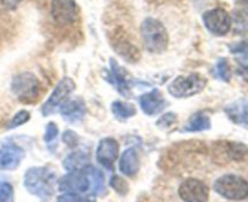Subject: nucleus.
I'll use <instances>...</instances> for the list:
<instances>
[{"instance_id":"obj_1","label":"nucleus","mask_w":248,"mask_h":202,"mask_svg":"<svg viewBox=\"0 0 248 202\" xmlns=\"http://www.w3.org/2000/svg\"><path fill=\"white\" fill-rule=\"evenodd\" d=\"M56 173L48 167H33L26 172L24 186L38 198H51L55 191Z\"/></svg>"},{"instance_id":"obj_2","label":"nucleus","mask_w":248,"mask_h":202,"mask_svg":"<svg viewBox=\"0 0 248 202\" xmlns=\"http://www.w3.org/2000/svg\"><path fill=\"white\" fill-rule=\"evenodd\" d=\"M140 35L143 46L149 52L161 53L169 46V33L159 19L145 18L140 26Z\"/></svg>"},{"instance_id":"obj_3","label":"nucleus","mask_w":248,"mask_h":202,"mask_svg":"<svg viewBox=\"0 0 248 202\" xmlns=\"http://www.w3.org/2000/svg\"><path fill=\"white\" fill-rule=\"evenodd\" d=\"M218 195L232 201H241L248 196V182L236 174H224L213 184Z\"/></svg>"},{"instance_id":"obj_4","label":"nucleus","mask_w":248,"mask_h":202,"mask_svg":"<svg viewBox=\"0 0 248 202\" xmlns=\"http://www.w3.org/2000/svg\"><path fill=\"white\" fill-rule=\"evenodd\" d=\"M207 85V80L198 73L179 75L169 85V92L174 98H188L200 93Z\"/></svg>"},{"instance_id":"obj_5","label":"nucleus","mask_w":248,"mask_h":202,"mask_svg":"<svg viewBox=\"0 0 248 202\" xmlns=\"http://www.w3.org/2000/svg\"><path fill=\"white\" fill-rule=\"evenodd\" d=\"M11 91L22 103H33L40 93V82L31 73H22L12 79Z\"/></svg>"},{"instance_id":"obj_6","label":"nucleus","mask_w":248,"mask_h":202,"mask_svg":"<svg viewBox=\"0 0 248 202\" xmlns=\"http://www.w3.org/2000/svg\"><path fill=\"white\" fill-rule=\"evenodd\" d=\"M74 89L75 82L70 78H64V79L61 80L52 91V93L50 94L47 101L44 103L43 108H41L43 115H51L56 110L61 109V107L68 101V97L74 91Z\"/></svg>"},{"instance_id":"obj_7","label":"nucleus","mask_w":248,"mask_h":202,"mask_svg":"<svg viewBox=\"0 0 248 202\" xmlns=\"http://www.w3.org/2000/svg\"><path fill=\"white\" fill-rule=\"evenodd\" d=\"M58 188L64 193H86L91 190V181L85 169L72 171L58 182Z\"/></svg>"},{"instance_id":"obj_8","label":"nucleus","mask_w":248,"mask_h":202,"mask_svg":"<svg viewBox=\"0 0 248 202\" xmlns=\"http://www.w3.org/2000/svg\"><path fill=\"white\" fill-rule=\"evenodd\" d=\"M79 15V9L74 0H52L51 16L58 26H69L74 23Z\"/></svg>"},{"instance_id":"obj_9","label":"nucleus","mask_w":248,"mask_h":202,"mask_svg":"<svg viewBox=\"0 0 248 202\" xmlns=\"http://www.w3.org/2000/svg\"><path fill=\"white\" fill-rule=\"evenodd\" d=\"M202 18L206 28L216 35H225L232 28V17L220 7L206 11Z\"/></svg>"},{"instance_id":"obj_10","label":"nucleus","mask_w":248,"mask_h":202,"mask_svg":"<svg viewBox=\"0 0 248 202\" xmlns=\"http://www.w3.org/2000/svg\"><path fill=\"white\" fill-rule=\"evenodd\" d=\"M178 194L184 202H207L210 190L200 179L188 178L181 184Z\"/></svg>"},{"instance_id":"obj_11","label":"nucleus","mask_w":248,"mask_h":202,"mask_svg":"<svg viewBox=\"0 0 248 202\" xmlns=\"http://www.w3.org/2000/svg\"><path fill=\"white\" fill-rule=\"evenodd\" d=\"M119 155V144L114 138H104L99 142L97 148L96 157L97 161L104 166L106 169L110 170L115 162Z\"/></svg>"},{"instance_id":"obj_12","label":"nucleus","mask_w":248,"mask_h":202,"mask_svg":"<svg viewBox=\"0 0 248 202\" xmlns=\"http://www.w3.org/2000/svg\"><path fill=\"white\" fill-rule=\"evenodd\" d=\"M24 152L19 147L14 144H5L0 147V170L11 171L18 167Z\"/></svg>"},{"instance_id":"obj_13","label":"nucleus","mask_w":248,"mask_h":202,"mask_svg":"<svg viewBox=\"0 0 248 202\" xmlns=\"http://www.w3.org/2000/svg\"><path fill=\"white\" fill-rule=\"evenodd\" d=\"M140 104L142 110L144 111L147 115H156L162 109L166 107L167 102L164 98L161 92L157 89H154L153 91L148 92V93L143 94L140 98Z\"/></svg>"},{"instance_id":"obj_14","label":"nucleus","mask_w":248,"mask_h":202,"mask_svg":"<svg viewBox=\"0 0 248 202\" xmlns=\"http://www.w3.org/2000/svg\"><path fill=\"white\" fill-rule=\"evenodd\" d=\"M110 79L111 84L116 87L119 92L123 96H128L130 94V79H128V73L124 68L118 64V62L110 60Z\"/></svg>"},{"instance_id":"obj_15","label":"nucleus","mask_w":248,"mask_h":202,"mask_svg":"<svg viewBox=\"0 0 248 202\" xmlns=\"http://www.w3.org/2000/svg\"><path fill=\"white\" fill-rule=\"evenodd\" d=\"M225 113L232 123L248 128V101L239 99L225 107Z\"/></svg>"},{"instance_id":"obj_16","label":"nucleus","mask_w":248,"mask_h":202,"mask_svg":"<svg viewBox=\"0 0 248 202\" xmlns=\"http://www.w3.org/2000/svg\"><path fill=\"white\" fill-rule=\"evenodd\" d=\"M120 171L127 177H133L140 171V156H138L137 150L133 148H128L124 152L123 156L120 159Z\"/></svg>"},{"instance_id":"obj_17","label":"nucleus","mask_w":248,"mask_h":202,"mask_svg":"<svg viewBox=\"0 0 248 202\" xmlns=\"http://www.w3.org/2000/svg\"><path fill=\"white\" fill-rule=\"evenodd\" d=\"M63 119L70 123H77L84 118L85 103L82 99L78 98L74 101H67L60 109Z\"/></svg>"},{"instance_id":"obj_18","label":"nucleus","mask_w":248,"mask_h":202,"mask_svg":"<svg viewBox=\"0 0 248 202\" xmlns=\"http://www.w3.org/2000/svg\"><path fill=\"white\" fill-rule=\"evenodd\" d=\"M89 165V157L86 154L81 152H75L68 155L67 159L63 161V166L67 171H77V170L84 169L85 166Z\"/></svg>"},{"instance_id":"obj_19","label":"nucleus","mask_w":248,"mask_h":202,"mask_svg":"<svg viewBox=\"0 0 248 202\" xmlns=\"http://www.w3.org/2000/svg\"><path fill=\"white\" fill-rule=\"evenodd\" d=\"M85 171L87 172V174L90 176V181H91V193L93 195H98L103 191L104 189V177L103 173L99 171L98 169H96L94 166H87L84 167Z\"/></svg>"},{"instance_id":"obj_20","label":"nucleus","mask_w":248,"mask_h":202,"mask_svg":"<svg viewBox=\"0 0 248 202\" xmlns=\"http://www.w3.org/2000/svg\"><path fill=\"white\" fill-rule=\"evenodd\" d=\"M211 128V120L207 115L203 113H196L190 118L188 124L186 125V131L189 132H200Z\"/></svg>"},{"instance_id":"obj_21","label":"nucleus","mask_w":248,"mask_h":202,"mask_svg":"<svg viewBox=\"0 0 248 202\" xmlns=\"http://www.w3.org/2000/svg\"><path fill=\"white\" fill-rule=\"evenodd\" d=\"M232 26L234 27L235 34H246L248 31V12L245 10H236L232 14Z\"/></svg>"},{"instance_id":"obj_22","label":"nucleus","mask_w":248,"mask_h":202,"mask_svg":"<svg viewBox=\"0 0 248 202\" xmlns=\"http://www.w3.org/2000/svg\"><path fill=\"white\" fill-rule=\"evenodd\" d=\"M111 111H113L114 116L119 120H126L130 119L136 114V108L133 104L125 103V102H114L111 104Z\"/></svg>"},{"instance_id":"obj_23","label":"nucleus","mask_w":248,"mask_h":202,"mask_svg":"<svg viewBox=\"0 0 248 202\" xmlns=\"http://www.w3.org/2000/svg\"><path fill=\"white\" fill-rule=\"evenodd\" d=\"M216 75L223 81H229L232 78V70H230V64L225 58H220L216 65Z\"/></svg>"},{"instance_id":"obj_24","label":"nucleus","mask_w":248,"mask_h":202,"mask_svg":"<svg viewBox=\"0 0 248 202\" xmlns=\"http://www.w3.org/2000/svg\"><path fill=\"white\" fill-rule=\"evenodd\" d=\"M29 118H31V114H29L27 110L18 111V113H17L16 115L12 118L11 123H10V125H9V128H15V127H18V126L23 125V124H26L27 121L29 120Z\"/></svg>"},{"instance_id":"obj_25","label":"nucleus","mask_w":248,"mask_h":202,"mask_svg":"<svg viewBox=\"0 0 248 202\" xmlns=\"http://www.w3.org/2000/svg\"><path fill=\"white\" fill-rule=\"evenodd\" d=\"M58 202H89V200L78 193H65L58 198Z\"/></svg>"},{"instance_id":"obj_26","label":"nucleus","mask_w":248,"mask_h":202,"mask_svg":"<svg viewBox=\"0 0 248 202\" xmlns=\"http://www.w3.org/2000/svg\"><path fill=\"white\" fill-rule=\"evenodd\" d=\"M237 73L242 77L245 81L248 82V56L237 58Z\"/></svg>"},{"instance_id":"obj_27","label":"nucleus","mask_w":248,"mask_h":202,"mask_svg":"<svg viewBox=\"0 0 248 202\" xmlns=\"http://www.w3.org/2000/svg\"><path fill=\"white\" fill-rule=\"evenodd\" d=\"M58 135V127L56 124L48 123L46 126V132H45V142H51V140H55Z\"/></svg>"},{"instance_id":"obj_28","label":"nucleus","mask_w":248,"mask_h":202,"mask_svg":"<svg viewBox=\"0 0 248 202\" xmlns=\"http://www.w3.org/2000/svg\"><path fill=\"white\" fill-rule=\"evenodd\" d=\"M12 195V186L9 183H0V202H7Z\"/></svg>"},{"instance_id":"obj_29","label":"nucleus","mask_w":248,"mask_h":202,"mask_svg":"<svg viewBox=\"0 0 248 202\" xmlns=\"http://www.w3.org/2000/svg\"><path fill=\"white\" fill-rule=\"evenodd\" d=\"M176 114L173 113H169V114H165L164 116H162L161 119H160L159 121H157V126H160V127H170V126H172V124L176 123Z\"/></svg>"},{"instance_id":"obj_30","label":"nucleus","mask_w":248,"mask_h":202,"mask_svg":"<svg viewBox=\"0 0 248 202\" xmlns=\"http://www.w3.org/2000/svg\"><path fill=\"white\" fill-rule=\"evenodd\" d=\"M111 186H113V188L115 189L118 193H121V194L126 193V190H124V188L127 189L125 182H124L123 179L119 178V177H116V176H114V178L111 179Z\"/></svg>"},{"instance_id":"obj_31","label":"nucleus","mask_w":248,"mask_h":202,"mask_svg":"<svg viewBox=\"0 0 248 202\" xmlns=\"http://www.w3.org/2000/svg\"><path fill=\"white\" fill-rule=\"evenodd\" d=\"M232 52L237 53V52H241V53H248V40L244 41V43H240L237 45L232 46Z\"/></svg>"},{"instance_id":"obj_32","label":"nucleus","mask_w":248,"mask_h":202,"mask_svg":"<svg viewBox=\"0 0 248 202\" xmlns=\"http://www.w3.org/2000/svg\"><path fill=\"white\" fill-rule=\"evenodd\" d=\"M63 140H64V143H67L69 147H73V145L75 144V142H77V135H74L72 131H67V132L64 133V136H63Z\"/></svg>"},{"instance_id":"obj_33","label":"nucleus","mask_w":248,"mask_h":202,"mask_svg":"<svg viewBox=\"0 0 248 202\" xmlns=\"http://www.w3.org/2000/svg\"><path fill=\"white\" fill-rule=\"evenodd\" d=\"M22 0H0V4L7 10H15Z\"/></svg>"},{"instance_id":"obj_34","label":"nucleus","mask_w":248,"mask_h":202,"mask_svg":"<svg viewBox=\"0 0 248 202\" xmlns=\"http://www.w3.org/2000/svg\"><path fill=\"white\" fill-rule=\"evenodd\" d=\"M242 2H246V4H248V0H242Z\"/></svg>"}]
</instances>
